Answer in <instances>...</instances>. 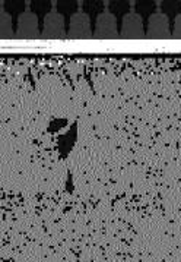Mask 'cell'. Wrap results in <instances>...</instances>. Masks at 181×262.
Segmentation results:
<instances>
[{"label":"cell","mask_w":181,"mask_h":262,"mask_svg":"<svg viewBox=\"0 0 181 262\" xmlns=\"http://www.w3.org/2000/svg\"><path fill=\"white\" fill-rule=\"evenodd\" d=\"M67 38L69 40L94 38V19L89 15H86L82 9L67 19Z\"/></svg>","instance_id":"1"},{"label":"cell","mask_w":181,"mask_h":262,"mask_svg":"<svg viewBox=\"0 0 181 262\" xmlns=\"http://www.w3.org/2000/svg\"><path fill=\"white\" fill-rule=\"evenodd\" d=\"M41 40H67V18L56 8L41 22Z\"/></svg>","instance_id":"2"},{"label":"cell","mask_w":181,"mask_h":262,"mask_svg":"<svg viewBox=\"0 0 181 262\" xmlns=\"http://www.w3.org/2000/svg\"><path fill=\"white\" fill-rule=\"evenodd\" d=\"M41 19L28 8L16 18V40H40Z\"/></svg>","instance_id":"3"},{"label":"cell","mask_w":181,"mask_h":262,"mask_svg":"<svg viewBox=\"0 0 181 262\" xmlns=\"http://www.w3.org/2000/svg\"><path fill=\"white\" fill-rule=\"evenodd\" d=\"M94 38L95 40H118L120 38V19L111 12H102L94 19Z\"/></svg>","instance_id":"4"},{"label":"cell","mask_w":181,"mask_h":262,"mask_svg":"<svg viewBox=\"0 0 181 262\" xmlns=\"http://www.w3.org/2000/svg\"><path fill=\"white\" fill-rule=\"evenodd\" d=\"M146 38V21L135 11L120 19V40Z\"/></svg>","instance_id":"5"},{"label":"cell","mask_w":181,"mask_h":262,"mask_svg":"<svg viewBox=\"0 0 181 262\" xmlns=\"http://www.w3.org/2000/svg\"><path fill=\"white\" fill-rule=\"evenodd\" d=\"M146 38L149 40L172 38V21L162 12H155L146 19Z\"/></svg>","instance_id":"6"},{"label":"cell","mask_w":181,"mask_h":262,"mask_svg":"<svg viewBox=\"0 0 181 262\" xmlns=\"http://www.w3.org/2000/svg\"><path fill=\"white\" fill-rule=\"evenodd\" d=\"M0 38L15 40L16 38V18H13L0 6Z\"/></svg>","instance_id":"7"},{"label":"cell","mask_w":181,"mask_h":262,"mask_svg":"<svg viewBox=\"0 0 181 262\" xmlns=\"http://www.w3.org/2000/svg\"><path fill=\"white\" fill-rule=\"evenodd\" d=\"M107 11L121 19L133 11V0H107Z\"/></svg>","instance_id":"8"},{"label":"cell","mask_w":181,"mask_h":262,"mask_svg":"<svg viewBox=\"0 0 181 262\" xmlns=\"http://www.w3.org/2000/svg\"><path fill=\"white\" fill-rule=\"evenodd\" d=\"M158 5L160 0H133V11L146 21L155 12H158Z\"/></svg>","instance_id":"9"},{"label":"cell","mask_w":181,"mask_h":262,"mask_svg":"<svg viewBox=\"0 0 181 262\" xmlns=\"http://www.w3.org/2000/svg\"><path fill=\"white\" fill-rule=\"evenodd\" d=\"M56 0H30L28 8L31 9L41 21L54 9Z\"/></svg>","instance_id":"10"},{"label":"cell","mask_w":181,"mask_h":262,"mask_svg":"<svg viewBox=\"0 0 181 262\" xmlns=\"http://www.w3.org/2000/svg\"><path fill=\"white\" fill-rule=\"evenodd\" d=\"M81 9L92 19H95L96 16H99L102 12L107 11V0H82Z\"/></svg>","instance_id":"11"},{"label":"cell","mask_w":181,"mask_h":262,"mask_svg":"<svg viewBox=\"0 0 181 262\" xmlns=\"http://www.w3.org/2000/svg\"><path fill=\"white\" fill-rule=\"evenodd\" d=\"M28 2L30 0H0V6L13 18H18L28 9Z\"/></svg>","instance_id":"12"},{"label":"cell","mask_w":181,"mask_h":262,"mask_svg":"<svg viewBox=\"0 0 181 262\" xmlns=\"http://www.w3.org/2000/svg\"><path fill=\"white\" fill-rule=\"evenodd\" d=\"M54 8L59 13H62L64 18L69 19L76 12L81 11V2L79 0H56Z\"/></svg>","instance_id":"13"},{"label":"cell","mask_w":181,"mask_h":262,"mask_svg":"<svg viewBox=\"0 0 181 262\" xmlns=\"http://www.w3.org/2000/svg\"><path fill=\"white\" fill-rule=\"evenodd\" d=\"M158 11L162 12L172 21L181 13V0H160Z\"/></svg>","instance_id":"14"},{"label":"cell","mask_w":181,"mask_h":262,"mask_svg":"<svg viewBox=\"0 0 181 262\" xmlns=\"http://www.w3.org/2000/svg\"><path fill=\"white\" fill-rule=\"evenodd\" d=\"M172 38L181 40V13L172 19Z\"/></svg>","instance_id":"15"}]
</instances>
